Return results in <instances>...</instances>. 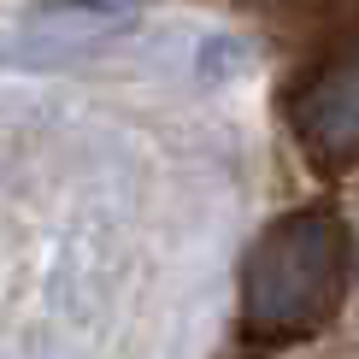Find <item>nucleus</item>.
I'll return each mask as SVG.
<instances>
[{
	"mask_svg": "<svg viewBox=\"0 0 359 359\" xmlns=\"http://www.w3.org/2000/svg\"><path fill=\"white\" fill-rule=\"evenodd\" d=\"M348 230L330 206L277 218L242 259V330L253 341H306L341 312Z\"/></svg>",
	"mask_w": 359,
	"mask_h": 359,
	"instance_id": "nucleus-1",
	"label": "nucleus"
},
{
	"mask_svg": "<svg viewBox=\"0 0 359 359\" xmlns=\"http://www.w3.org/2000/svg\"><path fill=\"white\" fill-rule=\"evenodd\" d=\"M289 124L318 171H359V29H348L301 77Z\"/></svg>",
	"mask_w": 359,
	"mask_h": 359,
	"instance_id": "nucleus-2",
	"label": "nucleus"
}]
</instances>
